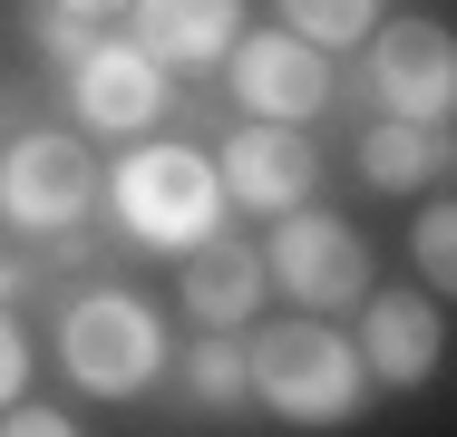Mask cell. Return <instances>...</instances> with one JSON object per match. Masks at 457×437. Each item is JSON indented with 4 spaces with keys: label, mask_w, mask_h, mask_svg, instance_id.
<instances>
[{
    "label": "cell",
    "mask_w": 457,
    "mask_h": 437,
    "mask_svg": "<svg viewBox=\"0 0 457 437\" xmlns=\"http://www.w3.org/2000/svg\"><path fill=\"white\" fill-rule=\"evenodd\" d=\"M29 29H39L49 49H69V59H88V49H97L88 20H79V10H59V0H39V10H29Z\"/></svg>",
    "instance_id": "obj_16"
},
{
    "label": "cell",
    "mask_w": 457,
    "mask_h": 437,
    "mask_svg": "<svg viewBox=\"0 0 457 437\" xmlns=\"http://www.w3.org/2000/svg\"><path fill=\"white\" fill-rule=\"evenodd\" d=\"M244 107L253 117H273V127H292V117H312L321 97H331V59L312 49V39H292V29H263V39H244Z\"/></svg>",
    "instance_id": "obj_6"
},
{
    "label": "cell",
    "mask_w": 457,
    "mask_h": 437,
    "mask_svg": "<svg viewBox=\"0 0 457 437\" xmlns=\"http://www.w3.org/2000/svg\"><path fill=\"white\" fill-rule=\"evenodd\" d=\"M361 166H370V185H428V175L448 166V136L428 117H389V127H370Z\"/></svg>",
    "instance_id": "obj_13"
},
{
    "label": "cell",
    "mask_w": 457,
    "mask_h": 437,
    "mask_svg": "<svg viewBox=\"0 0 457 437\" xmlns=\"http://www.w3.org/2000/svg\"><path fill=\"white\" fill-rule=\"evenodd\" d=\"M0 204H10L20 224H69V214H88V146H79V136H29V146H10V156H0Z\"/></svg>",
    "instance_id": "obj_5"
},
{
    "label": "cell",
    "mask_w": 457,
    "mask_h": 437,
    "mask_svg": "<svg viewBox=\"0 0 457 437\" xmlns=\"http://www.w3.org/2000/svg\"><path fill=\"white\" fill-rule=\"evenodd\" d=\"M69 369L88 379V389H107V399H127V389H146V369H156V321L137 311V301H79L69 311Z\"/></svg>",
    "instance_id": "obj_3"
},
{
    "label": "cell",
    "mask_w": 457,
    "mask_h": 437,
    "mask_svg": "<svg viewBox=\"0 0 457 437\" xmlns=\"http://www.w3.org/2000/svg\"><path fill=\"white\" fill-rule=\"evenodd\" d=\"M79 117L88 127H146L156 117V59L146 49H88L79 59Z\"/></svg>",
    "instance_id": "obj_10"
},
{
    "label": "cell",
    "mask_w": 457,
    "mask_h": 437,
    "mask_svg": "<svg viewBox=\"0 0 457 437\" xmlns=\"http://www.w3.org/2000/svg\"><path fill=\"white\" fill-rule=\"evenodd\" d=\"M59 10H79V20H97V10H127V0H59Z\"/></svg>",
    "instance_id": "obj_20"
},
{
    "label": "cell",
    "mask_w": 457,
    "mask_h": 437,
    "mask_svg": "<svg viewBox=\"0 0 457 437\" xmlns=\"http://www.w3.org/2000/svg\"><path fill=\"white\" fill-rule=\"evenodd\" d=\"M253 389L273 399L282 418H302V428L351 418V399H361V350L341 341L331 321H273V331L253 341Z\"/></svg>",
    "instance_id": "obj_1"
},
{
    "label": "cell",
    "mask_w": 457,
    "mask_h": 437,
    "mask_svg": "<svg viewBox=\"0 0 457 437\" xmlns=\"http://www.w3.org/2000/svg\"><path fill=\"white\" fill-rule=\"evenodd\" d=\"M379 97L399 107V117H428V127H448V97H457V49L438 20H399L389 39H379Z\"/></svg>",
    "instance_id": "obj_7"
},
{
    "label": "cell",
    "mask_w": 457,
    "mask_h": 437,
    "mask_svg": "<svg viewBox=\"0 0 457 437\" xmlns=\"http://www.w3.org/2000/svg\"><path fill=\"white\" fill-rule=\"evenodd\" d=\"M185 311H195V321H214V331H224V321H244V311H253V301H263V262H253V243H244V234H204V243H185Z\"/></svg>",
    "instance_id": "obj_9"
},
{
    "label": "cell",
    "mask_w": 457,
    "mask_h": 437,
    "mask_svg": "<svg viewBox=\"0 0 457 437\" xmlns=\"http://www.w3.org/2000/svg\"><path fill=\"white\" fill-rule=\"evenodd\" d=\"M234 389H244V359H234V350H195V399H204V408H224Z\"/></svg>",
    "instance_id": "obj_15"
},
{
    "label": "cell",
    "mask_w": 457,
    "mask_h": 437,
    "mask_svg": "<svg viewBox=\"0 0 457 437\" xmlns=\"http://www.w3.org/2000/svg\"><path fill=\"white\" fill-rule=\"evenodd\" d=\"M20 379H29V359H20V331L0 321V399H20Z\"/></svg>",
    "instance_id": "obj_19"
},
{
    "label": "cell",
    "mask_w": 457,
    "mask_h": 437,
    "mask_svg": "<svg viewBox=\"0 0 457 437\" xmlns=\"http://www.w3.org/2000/svg\"><path fill=\"white\" fill-rule=\"evenodd\" d=\"M273 272L302 292V301H312V321L370 292V253H361V234H351V224H321V214H292V224L273 234Z\"/></svg>",
    "instance_id": "obj_4"
},
{
    "label": "cell",
    "mask_w": 457,
    "mask_h": 437,
    "mask_svg": "<svg viewBox=\"0 0 457 437\" xmlns=\"http://www.w3.org/2000/svg\"><path fill=\"white\" fill-rule=\"evenodd\" d=\"M282 10H292V39H312V49H331V39H361L379 0H282Z\"/></svg>",
    "instance_id": "obj_14"
},
{
    "label": "cell",
    "mask_w": 457,
    "mask_h": 437,
    "mask_svg": "<svg viewBox=\"0 0 457 437\" xmlns=\"http://www.w3.org/2000/svg\"><path fill=\"white\" fill-rule=\"evenodd\" d=\"M0 437H79V428L49 418V408H20V418H0Z\"/></svg>",
    "instance_id": "obj_18"
},
{
    "label": "cell",
    "mask_w": 457,
    "mask_h": 437,
    "mask_svg": "<svg viewBox=\"0 0 457 437\" xmlns=\"http://www.w3.org/2000/svg\"><path fill=\"white\" fill-rule=\"evenodd\" d=\"M419 272H428V282H448V272H457V224H448V214L419 224Z\"/></svg>",
    "instance_id": "obj_17"
},
{
    "label": "cell",
    "mask_w": 457,
    "mask_h": 437,
    "mask_svg": "<svg viewBox=\"0 0 457 437\" xmlns=\"http://www.w3.org/2000/svg\"><path fill=\"white\" fill-rule=\"evenodd\" d=\"M0 282H10V272H0Z\"/></svg>",
    "instance_id": "obj_21"
},
{
    "label": "cell",
    "mask_w": 457,
    "mask_h": 437,
    "mask_svg": "<svg viewBox=\"0 0 457 437\" xmlns=\"http://www.w3.org/2000/svg\"><path fill=\"white\" fill-rule=\"evenodd\" d=\"M137 20H146V49L166 59H224L244 0H137Z\"/></svg>",
    "instance_id": "obj_12"
},
{
    "label": "cell",
    "mask_w": 457,
    "mask_h": 437,
    "mask_svg": "<svg viewBox=\"0 0 457 437\" xmlns=\"http://www.w3.org/2000/svg\"><path fill=\"white\" fill-rule=\"evenodd\" d=\"M214 185H224L234 204H302V194H312V146H302V127H244Z\"/></svg>",
    "instance_id": "obj_8"
},
{
    "label": "cell",
    "mask_w": 457,
    "mask_h": 437,
    "mask_svg": "<svg viewBox=\"0 0 457 437\" xmlns=\"http://www.w3.org/2000/svg\"><path fill=\"white\" fill-rule=\"evenodd\" d=\"M438 350H448V331H438V311H428V301H399V292H389V301H370V369H379V379H399V389H409V379H428V369H438Z\"/></svg>",
    "instance_id": "obj_11"
},
{
    "label": "cell",
    "mask_w": 457,
    "mask_h": 437,
    "mask_svg": "<svg viewBox=\"0 0 457 437\" xmlns=\"http://www.w3.org/2000/svg\"><path fill=\"white\" fill-rule=\"evenodd\" d=\"M117 204H127V224L146 243H204L214 214H224V185L195 146H137L117 166Z\"/></svg>",
    "instance_id": "obj_2"
}]
</instances>
